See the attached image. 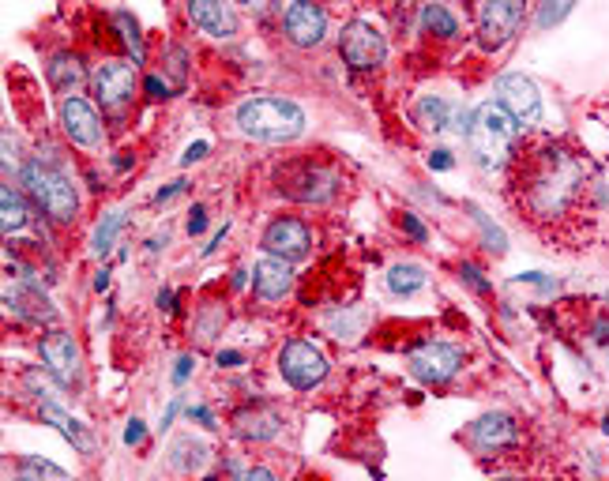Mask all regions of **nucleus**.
<instances>
[{
  "mask_svg": "<svg viewBox=\"0 0 609 481\" xmlns=\"http://www.w3.org/2000/svg\"><path fill=\"white\" fill-rule=\"evenodd\" d=\"M42 418L53 421V425H57L68 440H72V448H76V451H83V455H91V451H94V436L87 433V425H83V421H76V418H68L57 403H42Z\"/></svg>",
  "mask_w": 609,
  "mask_h": 481,
  "instance_id": "nucleus-20",
  "label": "nucleus"
},
{
  "mask_svg": "<svg viewBox=\"0 0 609 481\" xmlns=\"http://www.w3.org/2000/svg\"><path fill=\"white\" fill-rule=\"evenodd\" d=\"M177 414H181V399H177V395H173V403L166 406V414H162V429H170V425H173V418H177Z\"/></svg>",
  "mask_w": 609,
  "mask_h": 481,
  "instance_id": "nucleus-44",
  "label": "nucleus"
},
{
  "mask_svg": "<svg viewBox=\"0 0 609 481\" xmlns=\"http://www.w3.org/2000/svg\"><path fill=\"white\" fill-rule=\"evenodd\" d=\"M572 12V4H542V12H538V27H553V23H561L564 16Z\"/></svg>",
  "mask_w": 609,
  "mask_h": 481,
  "instance_id": "nucleus-31",
  "label": "nucleus"
},
{
  "mask_svg": "<svg viewBox=\"0 0 609 481\" xmlns=\"http://www.w3.org/2000/svg\"><path fill=\"white\" fill-rule=\"evenodd\" d=\"M16 478L19 481H68L57 463H49V459H38V455H23L16 466Z\"/></svg>",
  "mask_w": 609,
  "mask_h": 481,
  "instance_id": "nucleus-25",
  "label": "nucleus"
},
{
  "mask_svg": "<svg viewBox=\"0 0 609 481\" xmlns=\"http://www.w3.org/2000/svg\"><path fill=\"white\" fill-rule=\"evenodd\" d=\"M602 429H606V433H609V414H606V425H602Z\"/></svg>",
  "mask_w": 609,
  "mask_h": 481,
  "instance_id": "nucleus-48",
  "label": "nucleus"
},
{
  "mask_svg": "<svg viewBox=\"0 0 609 481\" xmlns=\"http://www.w3.org/2000/svg\"><path fill=\"white\" fill-rule=\"evenodd\" d=\"M143 433H147V429H143L140 418L128 421V429H125V444H128V448H132V444H143Z\"/></svg>",
  "mask_w": 609,
  "mask_h": 481,
  "instance_id": "nucleus-35",
  "label": "nucleus"
},
{
  "mask_svg": "<svg viewBox=\"0 0 609 481\" xmlns=\"http://www.w3.org/2000/svg\"><path fill=\"white\" fill-rule=\"evenodd\" d=\"M403 230L410 233L414 241H429V230H425V226H422V222H418L414 215H403Z\"/></svg>",
  "mask_w": 609,
  "mask_h": 481,
  "instance_id": "nucleus-34",
  "label": "nucleus"
},
{
  "mask_svg": "<svg viewBox=\"0 0 609 481\" xmlns=\"http://www.w3.org/2000/svg\"><path fill=\"white\" fill-rule=\"evenodd\" d=\"M467 140L470 155L482 170H504L512 162V147H516V121L497 102H485L470 117Z\"/></svg>",
  "mask_w": 609,
  "mask_h": 481,
  "instance_id": "nucleus-3",
  "label": "nucleus"
},
{
  "mask_svg": "<svg viewBox=\"0 0 609 481\" xmlns=\"http://www.w3.org/2000/svg\"><path fill=\"white\" fill-rule=\"evenodd\" d=\"M429 166H433V170H452V155H448L444 147H437V151L429 155Z\"/></svg>",
  "mask_w": 609,
  "mask_h": 481,
  "instance_id": "nucleus-38",
  "label": "nucleus"
},
{
  "mask_svg": "<svg viewBox=\"0 0 609 481\" xmlns=\"http://www.w3.org/2000/svg\"><path fill=\"white\" fill-rule=\"evenodd\" d=\"M260 245H264L267 256L294 264V260H301L305 252L313 249V233H309V226H305L301 218L279 215V218H271V222H267L264 241H260Z\"/></svg>",
  "mask_w": 609,
  "mask_h": 481,
  "instance_id": "nucleus-10",
  "label": "nucleus"
},
{
  "mask_svg": "<svg viewBox=\"0 0 609 481\" xmlns=\"http://www.w3.org/2000/svg\"><path fill=\"white\" fill-rule=\"evenodd\" d=\"M38 354H42V365H46V373L64 384V388H72L79 380V346L76 339L68 335V331H46L42 339H38Z\"/></svg>",
  "mask_w": 609,
  "mask_h": 481,
  "instance_id": "nucleus-12",
  "label": "nucleus"
},
{
  "mask_svg": "<svg viewBox=\"0 0 609 481\" xmlns=\"http://www.w3.org/2000/svg\"><path fill=\"white\" fill-rule=\"evenodd\" d=\"M463 350L452 342H425L410 354V373L418 376L422 384H448L459 369H463Z\"/></svg>",
  "mask_w": 609,
  "mask_h": 481,
  "instance_id": "nucleus-9",
  "label": "nucleus"
},
{
  "mask_svg": "<svg viewBox=\"0 0 609 481\" xmlns=\"http://www.w3.org/2000/svg\"><path fill=\"white\" fill-rule=\"evenodd\" d=\"M425 282H429V275H425V267H418V264H395L388 271V290L395 297L418 294Z\"/></svg>",
  "mask_w": 609,
  "mask_h": 481,
  "instance_id": "nucleus-23",
  "label": "nucleus"
},
{
  "mask_svg": "<svg viewBox=\"0 0 609 481\" xmlns=\"http://www.w3.org/2000/svg\"><path fill=\"white\" fill-rule=\"evenodd\" d=\"M237 481H279V478H275L267 466H252V470H245V474H241Z\"/></svg>",
  "mask_w": 609,
  "mask_h": 481,
  "instance_id": "nucleus-37",
  "label": "nucleus"
},
{
  "mask_svg": "<svg viewBox=\"0 0 609 481\" xmlns=\"http://www.w3.org/2000/svg\"><path fill=\"white\" fill-rule=\"evenodd\" d=\"M158 309L173 312V290H162V294H158Z\"/></svg>",
  "mask_w": 609,
  "mask_h": 481,
  "instance_id": "nucleus-46",
  "label": "nucleus"
},
{
  "mask_svg": "<svg viewBox=\"0 0 609 481\" xmlns=\"http://www.w3.org/2000/svg\"><path fill=\"white\" fill-rule=\"evenodd\" d=\"M241 361H245V357L237 354V350H219V365H222V369H237Z\"/></svg>",
  "mask_w": 609,
  "mask_h": 481,
  "instance_id": "nucleus-42",
  "label": "nucleus"
},
{
  "mask_svg": "<svg viewBox=\"0 0 609 481\" xmlns=\"http://www.w3.org/2000/svg\"><path fill=\"white\" fill-rule=\"evenodd\" d=\"M188 19H192L203 34H211V38H234L237 34L234 8L215 4V0H192V4H188Z\"/></svg>",
  "mask_w": 609,
  "mask_h": 481,
  "instance_id": "nucleus-18",
  "label": "nucleus"
},
{
  "mask_svg": "<svg viewBox=\"0 0 609 481\" xmlns=\"http://www.w3.org/2000/svg\"><path fill=\"white\" fill-rule=\"evenodd\" d=\"M339 53H343V61L354 68V72H373L384 64V34L380 27H373L369 19H350L339 34Z\"/></svg>",
  "mask_w": 609,
  "mask_h": 481,
  "instance_id": "nucleus-6",
  "label": "nucleus"
},
{
  "mask_svg": "<svg viewBox=\"0 0 609 481\" xmlns=\"http://www.w3.org/2000/svg\"><path fill=\"white\" fill-rule=\"evenodd\" d=\"M282 181V192L290 196V200H301V203H324L335 196V188H339V177L328 173L324 166H313V162H301V166H290V170L279 177Z\"/></svg>",
  "mask_w": 609,
  "mask_h": 481,
  "instance_id": "nucleus-11",
  "label": "nucleus"
},
{
  "mask_svg": "<svg viewBox=\"0 0 609 481\" xmlns=\"http://www.w3.org/2000/svg\"><path fill=\"white\" fill-rule=\"evenodd\" d=\"M519 23H523V4H516V0L482 4V12H478V42H482V49H500L504 42H512Z\"/></svg>",
  "mask_w": 609,
  "mask_h": 481,
  "instance_id": "nucleus-14",
  "label": "nucleus"
},
{
  "mask_svg": "<svg viewBox=\"0 0 609 481\" xmlns=\"http://www.w3.org/2000/svg\"><path fill=\"white\" fill-rule=\"evenodd\" d=\"M177 192H185V181H173L170 188H158L155 192V203H166V200H173Z\"/></svg>",
  "mask_w": 609,
  "mask_h": 481,
  "instance_id": "nucleus-41",
  "label": "nucleus"
},
{
  "mask_svg": "<svg viewBox=\"0 0 609 481\" xmlns=\"http://www.w3.org/2000/svg\"><path fill=\"white\" fill-rule=\"evenodd\" d=\"M61 125H64V136L83 147V151H98L102 147V117L98 109L87 102V98H64L61 102Z\"/></svg>",
  "mask_w": 609,
  "mask_h": 481,
  "instance_id": "nucleus-13",
  "label": "nucleus"
},
{
  "mask_svg": "<svg viewBox=\"0 0 609 481\" xmlns=\"http://www.w3.org/2000/svg\"><path fill=\"white\" fill-rule=\"evenodd\" d=\"M170 463L177 466V470L192 474V470H200V466L207 463V448H203L200 440H192V436H181V440H173Z\"/></svg>",
  "mask_w": 609,
  "mask_h": 481,
  "instance_id": "nucleus-24",
  "label": "nucleus"
},
{
  "mask_svg": "<svg viewBox=\"0 0 609 481\" xmlns=\"http://www.w3.org/2000/svg\"><path fill=\"white\" fill-rule=\"evenodd\" d=\"M192 365H196V361H192V357H177V369H173V384H185L188 380V373H192Z\"/></svg>",
  "mask_w": 609,
  "mask_h": 481,
  "instance_id": "nucleus-36",
  "label": "nucleus"
},
{
  "mask_svg": "<svg viewBox=\"0 0 609 481\" xmlns=\"http://www.w3.org/2000/svg\"><path fill=\"white\" fill-rule=\"evenodd\" d=\"M459 275H463V279H467L470 286L478 290V294H493V286H489V282L482 279V271H478L474 264H463V267H459Z\"/></svg>",
  "mask_w": 609,
  "mask_h": 481,
  "instance_id": "nucleus-32",
  "label": "nucleus"
},
{
  "mask_svg": "<svg viewBox=\"0 0 609 481\" xmlns=\"http://www.w3.org/2000/svg\"><path fill=\"white\" fill-rule=\"evenodd\" d=\"M106 286H110V271H102V275H98V279H94V290H98V294H102V290H106Z\"/></svg>",
  "mask_w": 609,
  "mask_h": 481,
  "instance_id": "nucleus-47",
  "label": "nucleus"
},
{
  "mask_svg": "<svg viewBox=\"0 0 609 481\" xmlns=\"http://www.w3.org/2000/svg\"><path fill=\"white\" fill-rule=\"evenodd\" d=\"M467 211H470V215H474V222L482 226V233H485V249H493V252H504V249H508V241H504V233H500L497 226H493V222H489V218H485L482 211L474 207V203H467Z\"/></svg>",
  "mask_w": 609,
  "mask_h": 481,
  "instance_id": "nucleus-30",
  "label": "nucleus"
},
{
  "mask_svg": "<svg viewBox=\"0 0 609 481\" xmlns=\"http://www.w3.org/2000/svg\"><path fill=\"white\" fill-rule=\"evenodd\" d=\"M136 87H140L136 64L121 61V57L102 61L98 72H94V98L102 102L106 113H125L132 106V98H136Z\"/></svg>",
  "mask_w": 609,
  "mask_h": 481,
  "instance_id": "nucleus-7",
  "label": "nucleus"
},
{
  "mask_svg": "<svg viewBox=\"0 0 609 481\" xmlns=\"http://www.w3.org/2000/svg\"><path fill=\"white\" fill-rule=\"evenodd\" d=\"M279 373L282 380L297 391H313L324 384L328 376V357L320 346H313L309 339H290L279 350Z\"/></svg>",
  "mask_w": 609,
  "mask_h": 481,
  "instance_id": "nucleus-5",
  "label": "nucleus"
},
{
  "mask_svg": "<svg viewBox=\"0 0 609 481\" xmlns=\"http://www.w3.org/2000/svg\"><path fill=\"white\" fill-rule=\"evenodd\" d=\"M497 106L516 121L519 128H534L542 121V94L527 76L508 72L497 79Z\"/></svg>",
  "mask_w": 609,
  "mask_h": 481,
  "instance_id": "nucleus-8",
  "label": "nucleus"
},
{
  "mask_svg": "<svg viewBox=\"0 0 609 481\" xmlns=\"http://www.w3.org/2000/svg\"><path fill=\"white\" fill-rule=\"evenodd\" d=\"M587 192V173L568 147L561 143H542L527 155L516 158V170H512V200L523 215L549 226V222H561L576 211V203Z\"/></svg>",
  "mask_w": 609,
  "mask_h": 481,
  "instance_id": "nucleus-1",
  "label": "nucleus"
},
{
  "mask_svg": "<svg viewBox=\"0 0 609 481\" xmlns=\"http://www.w3.org/2000/svg\"><path fill=\"white\" fill-rule=\"evenodd\" d=\"M282 27H286V38L301 49H313L324 42V34H328V12L320 8V4H309V0H297L286 8V16H282Z\"/></svg>",
  "mask_w": 609,
  "mask_h": 481,
  "instance_id": "nucleus-15",
  "label": "nucleus"
},
{
  "mask_svg": "<svg viewBox=\"0 0 609 481\" xmlns=\"http://www.w3.org/2000/svg\"><path fill=\"white\" fill-rule=\"evenodd\" d=\"M422 23H425V31L437 34V38H444V42H452L455 34H459V19H455L444 4H425Z\"/></svg>",
  "mask_w": 609,
  "mask_h": 481,
  "instance_id": "nucleus-26",
  "label": "nucleus"
},
{
  "mask_svg": "<svg viewBox=\"0 0 609 481\" xmlns=\"http://www.w3.org/2000/svg\"><path fill=\"white\" fill-rule=\"evenodd\" d=\"M23 185H27V192L34 196V203L42 207V215H46L49 222H57V226L76 222V215H79L76 185H72L53 162L31 158V162L23 166Z\"/></svg>",
  "mask_w": 609,
  "mask_h": 481,
  "instance_id": "nucleus-4",
  "label": "nucleus"
},
{
  "mask_svg": "<svg viewBox=\"0 0 609 481\" xmlns=\"http://www.w3.org/2000/svg\"><path fill=\"white\" fill-rule=\"evenodd\" d=\"M294 286V271L286 260H275V256H264L260 264L252 267V290L260 301H282Z\"/></svg>",
  "mask_w": 609,
  "mask_h": 481,
  "instance_id": "nucleus-16",
  "label": "nucleus"
},
{
  "mask_svg": "<svg viewBox=\"0 0 609 481\" xmlns=\"http://www.w3.org/2000/svg\"><path fill=\"white\" fill-rule=\"evenodd\" d=\"M203 155H207V143H192V147H188V151H185V158H181V162H185V166H188V162H200V158Z\"/></svg>",
  "mask_w": 609,
  "mask_h": 481,
  "instance_id": "nucleus-43",
  "label": "nucleus"
},
{
  "mask_svg": "<svg viewBox=\"0 0 609 481\" xmlns=\"http://www.w3.org/2000/svg\"><path fill=\"white\" fill-rule=\"evenodd\" d=\"M237 425V436H245V440H271V436L282 429L279 414H271V410H241L234 418Z\"/></svg>",
  "mask_w": 609,
  "mask_h": 481,
  "instance_id": "nucleus-21",
  "label": "nucleus"
},
{
  "mask_svg": "<svg viewBox=\"0 0 609 481\" xmlns=\"http://www.w3.org/2000/svg\"><path fill=\"white\" fill-rule=\"evenodd\" d=\"M470 440H474V448L482 451H500V448H512L519 440V425L516 418H508V414H485L470 425Z\"/></svg>",
  "mask_w": 609,
  "mask_h": 481,
  "instance_id": "nucleus-17",
  "label": "nucleus"
},
{
  "mask_svg": "<svg viewBox=\"0 0 609 481\" xmlns=\"http://www.w3.org/2000/svg\"><path fill=\"white\" fill-rule=\"evenodd\" d=\"M46 76H49V83H53V91L72 94L83 87L87 72H83V61H79L76 53H57V57L46 64ZM72 98H76V94H72Z\"/></svg>",
  "mask_w": 609,
  "mask_h": 481,
  "instance_id": "nucleus-19",
  "label": "nucleus"
},
{
  "mask_svg": "<svg viewBox=\"0 0 609 481\" xmlns=\"http://www.w3.org/2000/svg\"><path fill=\"white\" fill-rule=\"evenodd\" d=\"M237 128L260 143H286L305 132V113L290 98L260 94L237 106Z\"/></svg>",
  "mask_w": 609,
  "mask_h": 481,
  "instance_id": "nucleus-2",
  "label": "nucleus"
},
{
  "mask_svg": "<svg viewBox=\"0 0 609 481\" xmlns=\"http://www.w3.org/2000/svg\"><path fill=\"white\" fill-rule=\"evenodd\" d=\"M143 87H147V94H151V98H166V94H170V87H166L158 76H147V83H143Z\"/></svg>",
  "mask_w": 609,
  "mask_h": 481,
  "instance_id": "nucleus-39",
  "label": "nucleus"
},
{
  "mask_svg": "<svg viewBox=\"0 0 609 481\" xmlns=\"http://www.w3.org/2000/svg\"><path fill=\"white\" fill-rule=\"evenodd\" d=\"M448 102L444 98H422L418 102V117L425 121V128H433V132H440V128H448Z\"/></svg>",
  "mask_w": 609,
  "mask_h": 481,
  "instance_id": "nucleus-29",
  "label": "nucleus"
},
{
  "mask_svg": "<svg viewBox=\"0 0 609 481\" xmlns=\"http://www.w3.org/2000/svg\"><path fill=\"white\" fill-rule=\"evenodd\" d=\"M188 418H196V421H203L207 429H215V414H211L207 406H192V410H188Z\"/></svg>",
  "mask_w": 609,
  "mask_h": 481,
  "instance_id": "nucleus-40",
  "label": "nucleus"
},
{
  "mask_svg": "<svg viewBox=\"0 0 609 481\" xmlns=\"http://www.w3.org/2000/svg\"><path fill=\"white\" fill-rule=\"evenodd\" d=\"M594 342H609V320H598V324H594Z\"/></svg>",
  "mask_w": 609,
  "mask_h": 481,
  "instance_id": "nucleus-45",
  "label": "nucleus"
},
{
  "mask_svg": "<svg viewBox=\"0 0 609 481\" xmlns=\"http://www.w3.org/2000/svg\"><path fill=\"white\" fill-rule=\"evenodd\" d=\"M113 27L121 31V42L132 49V61H143V38H140V23L128 16V12H113Z\"/></svg>",
  "mask_w": 609,
  "mask_h": 481,
  "instance_id": "nucleus-28",
  "label": "nucleus"
},
{
  "mask_svg": "<svg viewBox=\"0 0 609 481\" xmlns=\"http://www.w3.org/2000/svg\"><path fill=\"white\" fill-rule=\"evenodd\" d=\"M0 222H4V233L12 237V233H19L23 226H27V218H31V211H27V203H23V196H19L12 185L0 188Z\"/></svg>",
  "mask_w": 609,
  "mask_h": 481,
  "instance_id": "nucleus-22",
  "label": "nucleus"
},
{
  "mask_svg": "<svg viewBox=\"0 0 609 481\" xmlns=\"http://www.w3.org/2000/svg\"><path fill=\"white\" fill-rule=\"evenodd\" d=\"M203 230H207V211H203V207H192V215H188V233L200 237Z\"/></svg>",
  "mask_w": 609,
  "mask_h": 481,
  "instance_id": "nucleus-33",
  "label": "nucleus"
},
{
  "mask_svg": "<svg viewBox=\"0 0 609 481\" xmlns=\"http://www.w3.org/2000/svg\"><path fill=\"white\" fill-rule=\"evenodd\" d=\"M121 226H125V211H110V215L98 222V230H94L91 237V249L98 252V256H106V252L113 249V237H117Z\"/></svg>",
  "mask_w": 609,
  "mask_h": 481,
  "instance_id": "nucleus-27",
  "label": "nucleus"
}]
</instances>
